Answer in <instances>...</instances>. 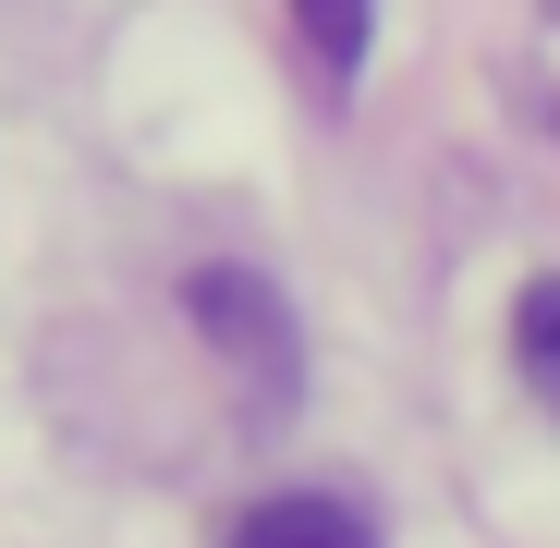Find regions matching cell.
I'll list each match as a JSON object with an SVG mask.
<instances>
[{
    "label": "cell",
    "instance_id": "1",
    "mask_svg": "<svg viewBox=\"0 0 560 548\" xmlns=\"http://www.w3.org/2000/svg\"><path fill=\"white\" fill-rule=\"evenodd\" d=\"M183 305H196V329L220 341V365H244V378H256V403H268V415L305 390L293 317H280V293L256 281V268H196V281H183Z\"/></svg>",
    "mask_w": 560,
    "mask_h": 548
},
{
    "label": "cell",
    "instance_id": "2",
    "mask_svg": "<svg viewBox=\"0 0 560 548\" xmlns=\"http://www.w3.org/2000/svg\"><path fill=\"white\" fill-rule=\"evenodd\" d=\"M220 548H378V524H365L353 500H329V488H280V500L232 512Z\"/></svg>",
    "mask_w": 560,
    "mask_h": 548
},
{
    "label": "cell",
    "instance_id": "3",
    "mask_svg": "<svg viewBox=\"0 0 560 548\" xmlns=\"http://www.w3.org/2000/svg\"><path fill=\"white\" fill-rule=\"evenodd\" d=\"M293 25H305L317 73H329V85H353V73H365V25H378V0H293Z\"/></svg>",
    "mask_w": 560,
    "mask_h": 548
},
{
    "label": "cell",
    "instance_id": "4",
    "mask_svg": "<svg viewBox=\"0 0 560 548\" xmlns=\"http://www.w3.org/2000/svg\"><path fill=\"white\" fill-rule=\"evenodd\" d=\"M512 353H524V390L560 415V281H524V305H512Z\"/></svg>",
    "mask_w": 560,
    "mask_h": 548
}]
</instances>
